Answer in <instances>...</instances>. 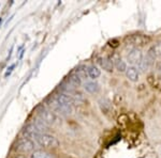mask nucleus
Listing matches in <instances>:
<instances>
[{"mask_svg": "<svg viewBox=\"0 0 161 158\" xmlns=\"http://www.w3.org/2000/svg\"><path fill=\"white\" fill-rule=\"evenodd\" d=\"M16 65H17V63H13L9 67H8L7 71H6V73H4V78H8V77H9L10 75L12 74V72L14 71V69L16 67Z\"/></svg>", "mask_w": 161, "mask_h": 158, "instance_id": "obj_16", "label": "nucleus"}, {"mask_svg": "<svg viewBox=\"0 0 161 158\" xmlns=\"http://www.w3.org/2000/svg\"><path fill=\"white\" fill-rule=\"evenodd\" d=\"M74 73L76 74L80 79H88V73H87L86 65H80L79 67H76Z\"/></svg>", "mask_w": 161, "mask_h": 158, "instance_id": "obj_14", "label": "nucleus"}, {"mask_svg": "<svg viewBox=\"0 0 161 158\" xmlns=\"http://www.w3.org/2000/svg\"><path fill=\"white\" fill-rule=\"evenodd\" d=\"M84 90L90 94H96L100 91V84L96 80H88L84 84Z\"/></svg>", "mask_w": 161, "mask_h": 158, "instance_id": "obj_8", "label": "nucleus"}, {"mask_svg": "<svg viewBox=\"0 0 161 158\" xmlns=\"http://www.w3.org/2000/svg\"><path fill=\"white\" fill-rule=\"evenodd\" d=\"M47 106L51 108L52 111H54V112L58 115H72L74 111L73 106L59 104L58 102H56V100L54 99L53 96L47 99Z\"/></svg>", "mask_w": 161, "mask_h": 158, "instance_id": "obj_3", "label": "nucleus"}, {"mask_svg": "<svg viewBox=\"0 0 161 158\" xmlns=\"http://www.w3.org/2000/svg\"><path fill=\"white\" fill-rule=\"evenodd\" d=\"M32 140L44 149H56L60 144L55 136L47 133H39Z\"/></svg>", "mask_w": 161, "mask_h": 158, "instance_id": "obj_1", "label": "nucleus"}, {"mask_svg": "<svg viewBox=\"0 0 161 158\" xmlns=\"http://www.w3.org/2000/svg\"><path fill=\"white\" fill-rule=\"evenodd\" d=\"M66 84L70 85L71 88H73V89H75V88H79L80 85L82 84V79L73 72V73L71 75H69V77L67 78Z\"/></svg>", "mask_w": 161, "mask_h": 158, "instance_id": "obj_10", "label": "nucleus"}, {"mask_svg": "<svg viewBox=\"0 0 161 158\" xmlns=\"http://www.w3.org/2000/svg\"><path fill=\"white\" fill-rule=\"evenodd\" d=\"M114 67L117 69L119 73H125L128 65H127V63L123 60V59L117 58L116 60H114Z\"/></svg>", "mask_w": 161, "mask_h": 158, "instance_id": "obj_13", "label": "nucleus"}, {"mask_svg": "<svg viewBox=\"0 0 161 158\" xmlns=\"http://www.w3.org/2000/svg\"><path fill=\"white\" fill-rule=\"evenodd\" d=\"M99 106L101 108V111L104 113H108L112 108L111 106V103L108 102V99H105V98H101V99L99 100Z\"/></svg>", "mask_w": 161, "mask_h": 158, "instance_id": "obj_15", "label": "nucleus"}, {"mask_svg": "<svg viewBox=\"0 0 161 158\" xmlns=\"http://www.w3.org/2000/svg\"><path fill=\"white\" fill-rule=\"evenodd\" d=\"M12 51H13V46L11 47V49H10V53H9V55H8L7 57V61H9L10 59H11V55H12Z\"/></svg>", "mask_w": 161, "mask_h": 158, "instance_id": "obj_18", "label": "nucleus"}, {"mask_svg": "<svg viewBox=\"0 0 161 158\" xmlns=\"http://www.w3.org/2000/svg\"><path fill=\"white\" fill-rule=\"evenodd\" d=\"M30 158H56V156L45 150H35L31 153Z\"/></svg>", "mask_w": 161, "mask_h": 158, "instance_id": "obj_11", "label": "nucleus"}, {"mask_svg": "<svg viewBox=\"0 0 161 158\" xmlns=\"http://www.w3.org/2000/svg\"><path fill=\"white\" fill-rule=\"evenodd\" d=\"M154 48H155V51H156V55H157V58L158 57H160L161 58V42L154 45Z\"/></svg>", "mask_w": 161, "mask_h": 158, "instance_id": "obj_17", "label": "nucleus"}, {"mask_svg": "<svg viewBox=\"0 0 161 158\" xmlns=\"http://www.w3.org/2000/svg\"><path fill=\"white\" fill-rule=\"evenodd\" d=\"M15 150L20 153H32L36 150V142L27 137H23L17 140Z\"/></svg>", "mask_w": 161, "mask_h": 158, "instance_id": "obj_4", "label": "nucleus"}, {"mask_svg": "<svg viewBox=\"0 0 161 158\" xmlns=\"http://www.w3.org/2000/svg\"><path fill=\"white\" fill-rule=\"evenodd\" d=\"M99 63H100L101 67H102L104 71L108 72V73L113 72V69H114V60L112 58H110V57H104V58L100 59Z\"/></svg>", "mask_w": 161, "mask_h": 158, "instance_id": "obj_9", "label": "nucleus"}, {"mask_svg": "<svg viewBox=\"0 0 161 158\" xmlns=\"http://www.w3.org/2000/svg\"><path fill=\"white\" fill-rule=\"evenodd\" d=\"M54 99L56 102H58L59 104H62V105H70L73 106L76 102V99L70 94H67V93H59V94L54 95Z\"/></svg>", "mask_w": 161, "mask_h": 158, "instance_id": "obj_6", "label": "nucleus"}, {"mask_svg": "<svg viewBox=\"0 0 161 158\" xmlns=\"http://www.w3.org/2000/svg\"><path fill=\"white\" fill-rule=\"evenodd\" d=\"M126 77L128 78L129 81L131 82H137L140 79V72L136 66H128L126 69Z\"/></svg>", "mask_w": 161, "mask_h": 158, "instance_id": "obj_7", "label": "nucleus"}, {"mask_svg": "<svg viewBox=\"0 0 161 158\" xmlns=\"http://www.w3.org/2000/svg\"><path fill=\"white\" fill-rule=\"evenodd\" d=\"M38 118L41 119L48 126H59L61 125V119L54 111L41 108L38 110Z\"/></svg>", "mask_w": 161, "mask_h": 158, "instance_id": "obj_2", "label": "nucleus"}, {"mask_svg": "<svg viewBox=\"0 0 161 158\" xmlns=\"http://www.w3.org/2000/svg\"><path fill=\"white\" fill-rule=\"evenodd\" d=\"M2 23H3V18H2V17H0V26L2 25Z\"/></svg>", "mask_w": 161, "mask_h": 158, "instance_id": "obj_20", "label": "nucleus"}, {"mask_svg": "<svg viewBox=\"0 0 161 158\" xmlns=\"http://www.w3.org/2000/svg\"><path fill=\"white\" fill-rule=\"evenodd\" d=\"M143 56L144 55H143L141 48L133 47L129 51L128 56H127V61L129 62V64L131 66H137L140 64V62L142 61Z\"/></svg>", "mask_w": 161, "mask_h": 158, "instance_id": "obj_5", "label": "nucleus"}, {"mask_svg": "<svg viewBox=\"0 0 161 158\" xmlns=\"http://www.w3.org/2000/svg\"><path fill=\"white\" fill-rule=\"evenodd\" d=\"M157 69H158V71H159L160 73H161V63H159V64H158V66H157Z\"/></svg>", "mask_w": 161, "mask_h": 158, "instance_id": "obj_19", "label": "nucleus"}, {"mask_svg": "<svg viewBox=\"0 0 161 158\" xmlns=\"http://www.w3.org/2000/svg\"><path fill=\"white\" fill-rule=\"evenodd\" d=\"M16 158H25V157L24 156H17Z\"/></svg>", "mask_w": 161, "mask_h": 158, "instance_id": "obj_21", "label": "nucleus"}, {"mask_svg": "<svg viewBox=\"0 0 161 158\" xmlns=\"http://www.w3.org/2000/svg\"><path fill=\"white\" fill-rule=\"evenodd\" d=\"M87 73H88V78H90L92 80H96L97 78H99L101 75V71L99 69V67L96 65H89L87 66Z\"/></svg>", "mask_w": 161, "mask_h": 158, "instance_id": "obj_12", "label": "nucleus"}]
</instances>
